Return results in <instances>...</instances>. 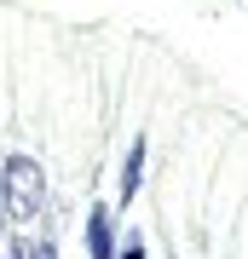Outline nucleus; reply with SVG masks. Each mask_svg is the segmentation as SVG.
<instances>
[{
	"label": "nucleus",
	"mask_w": 248,
	"mask_h": 259,
	"mask_svg": "<svg viewBox=\"0 0 248 259\" xmlns=\"http://www.w3.org/2000/svg\"><path fill=\"white\" fill-rule=\"evenodd\" d=\"M0 190H6V213L12 219H41V207H46V167L35 156H12L6 161V173H0Z\"/></svg>",
	"instance_id": "obj_1"
},
{
	"label": "nucleus",
	"mask_w": 248,
	"mask_h": 259,
	"mask_svg": "<svg viewBox=\"0 0 248 259\" xmlns=\"http://www.w3.org/2000/svg\"><path fill=\"white\" fill-rule=\"evenodd\" d=\"M87 253L92 259H116V213L104 202L87 213Z\"/></svg>",
	"instance_id": "obj_2"
},
{
	"label": "nucleus",
	"mask_w": 248,
	"mask_h": 259,
	"mask_svg": "<svg viewBox=\"0 0 248 259\" xmlns=\"http://www.w3.org/2000/svg\"><path fill=\"white\" fill-rule=\"evenodd\" d=\"M138 185H145V139H133V144H127V161H121V185H116L121 207L138 196Z\"/></svg>",
	"instance_id": "obj_3"
},
{
	"label": "nucleus",
	"mask_w": 248,
	"mask_h": 259,
	"mask_svg": "<svg viewBox=\"0 0 248 259\" xmlns=\"http://www.w3.org/2000/svg\"><path fill=\"white\" fill-rule=\"evenodd\" d=\"M6 259H58V253H52V242H46V236H41V242H35V236H23V242H12V253H6Z\"/></svg>",
	"instance_id": "obj_4"
},
{
	"label": "nucleus",
	"mask_w": 248,
	"mask_h": 259,
	"mask_svg": "<svg viewBox=\"0 0 248 259\" xmlns=\"http://www.w3.org/2000/svg\"><path fill=\"white\" fill-rule=\"evenodd\" d=\"M116 259H145V236L133 231V236H127V242H121V248H116Z\"/></svg>",
	"instance_id": "obj_5"
},
{
	"label": "nucleus",
	"mask_w": 248,
	"mask_h": 259,
	"mask_svg": "<svg viewBox=\"0 0 248 259\" xmlns=\"http://www.w3.org/2000/svg\"><path fill=\"white\" fill-rule=\"evenodd\" d=\"M6 225H12V213H6V190H0V236H6Z\"/></svg>",
	"instance_id": "obj_6"
}]
</instances>
